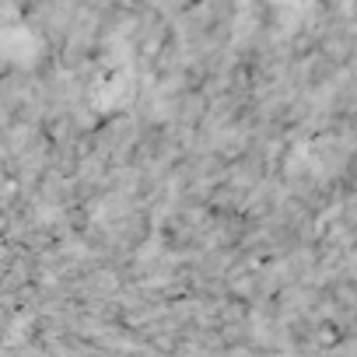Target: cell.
Segmentation results:
<instances>
[{"mask_svg": "<svg viewBox=\"0 0 357 357\" xmlns=\"http://www.w3.org/2000/svg\"><path fill=\"white\" fill-rule=\"evenodd\" d=\"M273 4H280V8H291V4H298V0H273Z\"/></svg>", "mask_w": 357, "mask_h": 357, "instance_id": "6da1fadb", "label": "cell"}]
</instances>
